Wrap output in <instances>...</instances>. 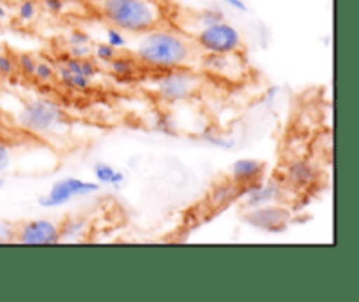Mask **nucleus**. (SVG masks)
I'll list each match as a JSON object with an SVG mask.
<instances>
[{"instance_id": "20e7f679", "label": "nucleus", "mask_w": 359, "mask_h": 302, "mask_svg": "<svg viewBox=\"0 0 359 302\" xmlns=\"http://www.w3.org/2000/svg\"><path fill=\"white\" fill-rule=\"evenodd\" d=\"M65 220H23L11 225L7 239L23 244H51L62 239L65 234Z\"/></svg>"}, {"instance_id": "39448f33", "label": "nucleus", "mask_w": 359, "mask_h": 302, "mask_svg": "<svg viewBox=\"0 0 359 302\" xmlns=\"http://www.w3.org/2000/svg\"><path fill=\"white\" fill-rule=\"evenodd\" d=\"M160 79H158L156 91L165 98L170 100H181V98L189 97L193 91L200 90L202 83V74H196L191 69H174V70H161Z\"/></svg>"}, {"instance_id": "6e6552de", "label": "nucleus", "mask_w": 359, "mask_h": 302, "mask_svg": "<svg viewBox=\"0 0 359 302\" xmlns=\"http://www.w3.org/2000/svg\"><path fill=\"white\" fill-rule=\"evenodd\" d=\"M11 165V147L0 133V171H6Z\"/></svg>"}, {"instance_id": "0eeeda50", "label": "nucleus", "mask_w": 359, "mask_h": 302, "mask_svg": "<svg viewBox=\"0 0 359 302\" xmlns=\"http://www.w3.org/2000/svg\"><path fill=\"white\" fill-rule=\"evenodd\" d=\"M95 188H97V186L91 185V183L77 181V179H65V181L58 183V185L51 190L46 206H56V204L63 202V200H69L70 197L79 195V193H88Z\"/></svg>"}, {"instance_id": "f257e3e1", "label": "nucleus", "mask_w": 359, "mask_h": 302, "mask_svg": "<svg viewBox=\"0 0 359 302\" xmlns=\"http://www.w3.org/2000/svg\"><path fill=\"white\" fill-rule=\"evenodd\" d=\"M126 37L128 53L133 60L158 72L174 69L198 70L203 56L202 49L170 21L142 34H128Z\"/></svg>"}, {"instance_id": "7ed1b4c3", "label": "nucleus", "mask_w": 359, "mask_h": 302, "mask_svg": "<svg viewBox=\"0 0 359 302\" xmlns=\"http://www.w3.org/2000/svg\"><path fill=\"white\" fill-rule=\"evenodd\" d=\"M170 23L184 32L207 55L245 53V42L241 32L212 11H193L174 4Z\"/></svg>"}, {"instance_id": "423d86ee", "label": "nucleus", "mask_w": 359, "mask_h": 302, "mask_svg": "<svg viewBox=\"0 0 359 302\" xmlns=\"http://www.w3.org/2000/svg\"><path fill=\"white\" fill-rule=\"evenodd\" d=\"M245 53H223V55H207L203 53L200 60L198 70H202L207 76L221 77L228 81H241L244 79L245 70Z\"/></svg>"}, {"instance_id": "f03ea898", "label": "nucleus", "mask_w": 359, "mask_h": 302, "mask_svg": "<svg viewBox=\"0 0 359 302\" xmlns=\"http://www.w3.org/2000/svg\"><path fill=\"white\" fill-rule=\"evenodd\" d=\"M86 13L119 34H142L170 21L172 0H79Z\"/></svg>"}]
</instances>
